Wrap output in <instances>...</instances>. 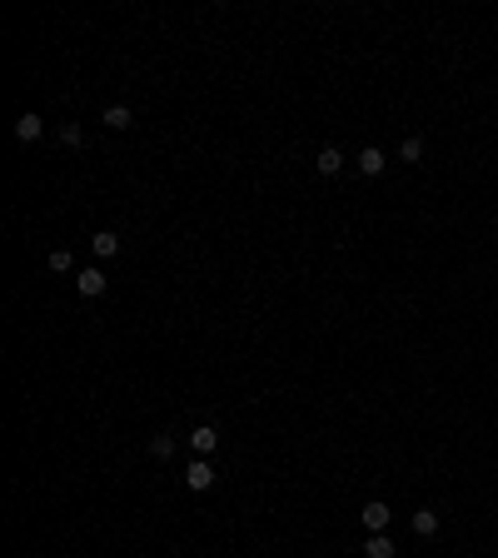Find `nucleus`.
<instances>
[{
  "label": "nucleus",
  "instance_id": "obj_1",
  "mask_svg": "<svg viewBox=\"0 0 498 558\" xmlns=\"http://www.w3.org/2000/svg\"><path fill=\"white\" fill-rule=\"evenodd\" d=\"M364 528L369 533H389V504H379V498H374V504H364Z\"/></svg>",
  "mask_w": 498,
  "mask_h": 558
},
{
  "label": "nucleus",
  "instance_id": "obj_2",
  "mask_svg": "<svg viewBox=\"0 0 498 558\" xmlns=\"http://www.w3.org/2000/svg\"><path fill=\"white\" fill-rule=\"evenodd\" d=\"M185 484H190V488H195V493H204V488H209V484H214V469H209V464H204V459H195V464H190V469H185Z\"/></svg>",
  "mask_w": 498,
  "mask_h": 558
},
{
  "label": "nucleus",
  "instance_id": "obj_3",
  "mask_svg": "<svg viewBox=\"0 0 498 558\" xmlns=\"http://www.w3.org/2000/svg\"><path fill=\"white\" fill-rule=\"evenodd\" d=\"M384 164H389V155H384L379 145L359 150V170H364V175H384Z\"/></svg>",
  "mask_w": 498,
  "mask_h": 558
},
{
  "label": "nucleus",
  "instance_id": "obj_4",
  "mask_svg": "<svg viewBox=\"0 0 498 558\" xmlns=\"http://www.w3.org/2000/svg\"><path fill=\"white\" fill-rule=\"evenodd\" d=\"M75 285H80L85 299H95V294H105V274H100V269H80V274H75Z\"/></svg>",
  "mask_w": 498,
  "mask_h": 558
},
{
  "label": "nucleus",
  "instance_id": "obj_5",
  "mask_svg": "<svg viewBox=\"0 0 498 558\" xmlns=\"http://www.w3.org/2000/svg\"><path fill=\"white\" fill-rule=\"evenodd\" d=\"M190 449H195V454H214V449H219V434H214L209 424H199V429L190 434Z\"/></svg>",
  "mask_w": 498,
  "mask_h": 558
},
{
  "label": "nucleus",
  "instance_id": "obj_6",
  "mask_svg": "<svg viewBox=\"0 0 498 558\" xmlns=\"http://www.w3.org/2000/svg\"><path fill=\"white\" fill-rule=\"evenodd\" d=\"M90 249H95L100 259H115V254H120V240H115V235H110V230H100V235L90 240Z\"/></svg>",
  "mask_w": 498,
  "mask_h": 558
},
{
  "label": "nucleus",
  "instance_id": "obj_7",
  "mask_svg": "<svg viewBox=\"0 0 498 558\" xmlns=\"http://www.w3.org/2000/svg\"><path fill=\"white\" fill-rule=\"evenodd\" d=\"M364 558H394V538H389V533H374V538L364 543Z\"/></svg>",
  "mask_w": 498,
  "mask_h": 558
},
{
  "label": "nucleus",
  "instance_id": "obj_8",
  "mask_svg": "<svg viewBox=\"0 0 498 558\" xmlns=\"http://www.w3.org/2000/svg\"><path fill=\"white\" fill-rule=\"evenodd\" d=\"M314 164H319V175H339V164H344V155H339V150H334V145H324V150H319V160H314Z\"/></svg>",
  "mask_w": 498,
  "mask_h": 558
},
{
  "label": "nucleus",
  "instance_id": "obj_9",
  "mask_svg": "<svg viewBox=\"0 0 498 558\" xmlns=\"http://www.w3.org/2000/svg\"><path fill=\"white\" fill-rule=\"evenodd\" d=\"M414 533H419V538H433V533H438V514H433V509H419V514H414Z\"/></svg>",
  "mask_w": 498,
  "mask_h": 558
},
{
  "label": "nucleus",
  "instance_id": "obj_10",
  "mask_svg": "<svg viewBox=\"0 0 498 558\" xmlns=\"http://www.w3.org/2000/svg\"><path fill=\"white\" fill-rule=\"evenodd\" d=\"M130 120H135V115H130V105H110V110H105V125H110V130H125Z\"/></svg>",
  "mask_w": 498,
  "mask_h": 558
},
{
  "label": "nucleus",
  "instance_id": "obj_11",
  "mask_svg": "<svg viewBox=\"0 0 498 558\" xmlns=\"http://www.w3.org/2000/svg\"><path fill=\"white\" fill-rule=\"evenodd\" d=\"M40 130H45V125H40V115H20V120H15V140H35Z\"/></svg>",
  "mask_w": 498,
  "mask_h": 558
},
{
  "label": "nucleus",
  "instance_id": "obj_12",
  "mask_svg": "<svg viewBox=\"0 0 498 558\" xmlns=\"http://www.w3.org/2000/svg\"><path fill=\"white\" fill-rule=\"evenodd\" d=\"M150 454H155V459H170V454H175V439H170V434H155V439H150Z\"/></svg>",
  "mask_w": 498,
  "mask_h": 558
},
{
  "label": "nucleus",
  "instance_id": "obj_13",
  "mask_svg": "<svg viewBox=\"0 0 498 558\" xmlns=\"http://www.w3.org/2000/svg\"><path fill=\"white\" fill-rule=\"evenodd\" d=\"M399 160H409V164H414V160H424V140H419V135H409V140L399 145Z\"/></svg>",
  "mask_w": 498,
  "mask_h": 558
},
{
  "label": "nucleus",
  "instance_id": "obj_14",
  "mask_svg": "<svg viewBox=\"0 0 498 558\" xmlns=\"http://www.w3.org/2000/svg\"><path fill=\"white\" fill-rule=\"evenodd\" d=\"M50 269L65 274V269H70V249H55V254H50Z\"/></svg>",
  "mask_w": 498,
  "mask_h": 558
},
{
  "label": "nucleus",
  "instance_id": "obj_15",
  "mask_svg": "<svg viewBox=\"0 0 498 558\" xmlns=\"http://www.w3.org/2000/svg\"><path fill=\"white\" fill-rule=\"evenodd\" d=\"M60 140H65V145H70V150H75V145H80V140H85V135H80V125H60Z\"/></svg>",
  "mask_w": 498,
  "mask_h": 558
}]
</instances>
